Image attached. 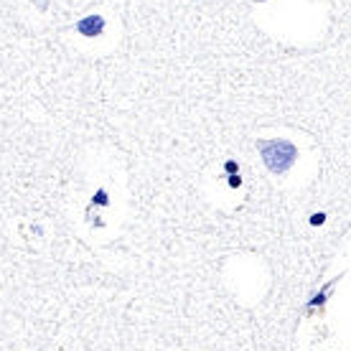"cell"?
Listing matches in <instances>:
<instances>
[{"label": "cell", "instance_id": "obj_3", "mask_svg": "<svg viewBox=\"0 0 351 351\" xmlns=\"http://www.w3.org/2000/svg\"><path fill=\"white\" fill-rule=\"evenodd\" d=\"M333 285H336V280H333V283H328V285H326V288H323V290H321L318 295H313V300L308 303V310H313L316 305H323V303H326V295H328V293L333 290Z\"/></svg>", "mask_w": 351, "mask_h": 351}, {"label": "cell", "instance_id": "obj_2", "mask_svg": "<svg viewBox=\"0 0 351 351\" xmlns=\"http://www.w3.org/2000/svg\"><path fill=\"white\" fill-rule=\"evenodd\" d=\"M76 31H79L82 36H87V38H92V36H99L102 31H104V18L102 16H87V18H82L79 23H76Z\"/></svg>", "mask_w": 351, "mask_h": 351}, {"label": "cell", "instance_id": "obj_6", "mask_svg": "<svg viewBox=\"0 0 351 351\" xmlns=\"http://www.w3.org/2000/svg\"><path fill=\"white\" fill-rule=\"evenodd\" d=\"M226 171H229V173H234V171H237V163L229 161V163H226Z\"/></svg>", "mask_w": 351, "mask_h": 351}, {"label": "cell", "instance_id": "obj_5", "mask_svg": "<svg viewBox=\"0 0 351 351\" xmlns=\"http://www.w3.org/2000/svg\"><path fill=\"white\" fill-rule=\"evenodd\" d=\"M229 186H240V176H237V173H234V176L229 178Z\"/></svg>", "mask_w": 351, "mask_h": 351}, {"label": "cell", "instance_id": "obj_1", "mask_svg": "<svg viewBox=\"0 0 351 351\" xmlns=\"http://www.w3.org/2000/svg\"><path fill=\"white\" fill-rule=\"evenodd\" d=\"M257 148L262 153V161H265L267 171L275 176H283L298 161V148L290 140H278V138L275 140H257Z\"/></svg>", "mask_w": 351, "mask_h": 351}, {"label": "cell", "instance_id": "obj_4", "mask_svg": "<svg viewBox=\"0 0 351 351\" xmlns=\"http://www.w3.org/2000/svg\"><path fill=\"white\" fill-rule=\"evenodd\" d=\"M323 221H326L323 214H313V219H310V224H323Z\"/></svg>", "mask_w": 351, "mask_h": 351}]
</instances>
